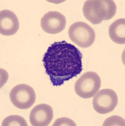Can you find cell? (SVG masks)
I'll list each match as a JSON object with an SVG mask.
<instances>
[{
	"label": "cell",
	"instance_id": "6da1fadb",
	"mask_svg": "<svg viewBox=\"0 0 125 126\" xmlns=\"http://www.w3.org/2000/svg\"><path fill=\"white\" fill-rule=\"evenodd\" d=\"M42 62L46 74L55 86L63 85L83 70L82 53L74 45L66 41L51 45Z\"/></svg>",
	"mask_w": 125,
	"mask_h": 126
},
{
	"label": "cell",
	"instance_id": "7a4b0ae2",
	"mask_svg": "<svg viewBox=\"0 0 125 126\" xmlns=\"http://www.w3.org/2000/svg\"><path fill=\"white\" fill-rule=\"evenodd\" d=\"M116 10V5L112 0H89L84 3L83 13L87 20L98 25L103 20H111Z\"/></svg>",
	"mask_w": 125,
	"mask_h": 126
},
{
	"label": "cell",
	"instance_id": "3957f363",
	"mask_svg": "<svg viewBox=\"0 0 125 126\" xmlns=\"http://www.w3.org/2000/svg\"><path fill=\"white\" fill-rule=\"evenodd\" d=\"M101 81L96 73L89 71L84 73L76 81L75 91L76 94L83 98L93 97L99 90Z\"/></svg>",
	"mask_w": 125,
	"mask_h": 126
},
{
	"label": "cell",
	"instance_id": "277c9868",
	"mask_svg": "<svg viewBox=\"0 0 125 126\" xmlns=\"http://www.w3.org/2000/svg\"><path fill=\"white\" fill-rule=\"evenodd\" d=\"M68 35L73 42L83 48L92 46L95 39L94 30L83 22H78L71 25L68 30Z\"/></svg>",
	"mask_w": 125,
	"mask_h": 126
},
{
	"label": "cell",
	"instance_id": "5b68a950",
	"mask_svg": "<svg viewBox=\"0 0 125 126\" xmlns=\"http://www.w3.org/2000/svg\"><path fill=\"white\" fill-rule=\"evenodd\" d=\"M10 98L14 106L25 110L33 105L36 102V94L32 87L26 84H20L12 88Z\"/></svg>",
	"mask_w": 125,
	"mask_h": 126
},
{
	"label": "cell",
	"instance_id": "8992f818",
	"mask_svg": "<svg viewBox=\"0 0 125 126\" xmlns=\"http://www.w3.org/2000/svg\"><path fill=\"white\" fill-rule=\"evenodd\" d=\"M93 107L97 113L106 114L112 112L118 102L116 93L111 89H103L94 95Z\"/></svg>",
	"mask_w": 125,
	"mask_h": 126
},
{
	"label": "cell",
	"instance_id": "52a82bcc",
	"mask_svg": "<svg viewBox=\"0 0 125 126\" xmlns=\"http://www.w3.org/2000/svg\"><path fill=\"white\" fill-rule=\"evenodd\" d=\"M66 20L65 16L58 12L51 11L41 18V28L46 33L57 34L65 29Z\"/></svg>",
	"mask_w": 125,
	"mask_h": 126
},
{
	"label": "cell",
	"instance_id": "ba28073f",
	"mask_svg": "<svg viewBox=\"0 0 125 126\" xmlns=\"http://www.w3.org/2000/svg\"><path fill=\"white\" fill-rule=\"evenodd\" d=\"M53 118V110L47 104H39L30 112V122L33 126H49Z\"/></svg>",
	"mask_w": 125,
	"mask_h": 126
},
{
	"label": "cell",
	"instance_id": "9c48e42d",
	"mask_svg": "<svg viewBox=\"0 0 125 126\" xmlns=\"http://www.w3.org/2000/svg\"><path fill=\"white\" fill-rule=\"evenodd\" d=\"M19 29V22L15 13L9 10L0 12V33L3 35L15 34Z\"/></svg>",
	"mask_w": 125,
	"mask_h": 126
},
{
	"label": "cell",
	"instance_id": "30bf717a",
	"mask_svg": "<svg viewBox=\"0 0 125 126\" xmlns=\"http://www.w3.org/2000/svg\"><path fill=\"white\" fill-rule=\"evenodd\" d=\"M109 37L116 44H125V19L120 18L116 20L110 25L109 29Z\"/></svg>",
	"mask_w": 125,
	"mask_h": 126
},
{
	"label": "cell",
	"instance_id": "8fae6325",
	"mask_svg": "<svg viewBox=\"0 0 125 126\" xmlns=\"http://www.w3.org/2000/svg\"><path fill=\"white\" fill-rule=\"evenodd\" d=\"M2 126H28L24 118L19 115H10L4 119Z\"/></svg>",
	"mask_w": 125,
	"mask_h": 126
},
{
	"label": "cell",
	"instance_id": "7c38bea8",
	"mask_svg": "<svg viewBox=\"0 0 125 126\" xmlns=\"http://www.w3.org/2000/svg\"><path fill=\"white\" fill-rule=\"evenodd\" d=\"M76 126V124L73 120H71L69 118L63 117L57 119L54 123L53 126Z\"/></svg>",
	"mask_w": 125,
	"mask_h": 126
}]
</instances>
